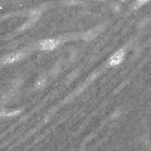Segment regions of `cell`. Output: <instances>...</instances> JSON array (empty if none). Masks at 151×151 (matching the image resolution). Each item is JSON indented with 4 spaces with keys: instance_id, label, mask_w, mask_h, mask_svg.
Segmentation results:
<instances>
[{
    "instance_id": "obj_3",
    "label": "cell",
    "mask_w": 151,
    "mask_h": 151,
    "mask_svg": "<svg viewBox=\"0 0 151 151\" xmlns=\"http://www.w3.org/2000/svg\"><path fill=\"white\" fill-rule=\"evenodd\" d=\"M20 58H22V53H12V54L6 55L1 62H3V64H10V63H15L17 60H19Z\"/></svg>"
},
{
    "instance_id": "obj_1",
    "label": "cell",
    "mask_w": 151,
    "mask_h": 151,
    "mask_svg": "<svg viewBox=\"0 0 151 151\" xmlns=\"http://www.w3.org/2000/svg\"><path fill=\"white\" fill-rule=\"evenodd\" d=\"M125 55H126V52L125 49H120L113 53V55H111V58L108 59V64L112 65V67H116V65L121 64V62L125 59Z\"/></svg>"
},
{
    "instance_id": "obj_2",
    "label": "cell",
    "mask_w": 151,
    "mask_h": 151,
    "mask_svg": "<svg viewBox=\"0 0 151 151\" xmlns=\"http://www.w3.org/2000/svg\"><path fill=\"white\" fill-rule=\"evenodd\" d=\"M58 44H59V40L58 39H44V40L40 42L39 48L42 50H52V49L57 48Z\"/></svg>"
},
{
    "instance_id": "obj_4",
    "label": "cell",
    "mask_w": 151,
    "mask_h": 151,
    "mask_svg": "<svg viewBox=\"0 0 151 151\" xmlns=\"http://www.w3.org/2000/svg\"><path fill=\"white\" fill-rule=\"evenodd\" d=\"M149 0H136V3H135V8H139L141 5H144V4H146Z\"/></svg>"
}]
</instances>
